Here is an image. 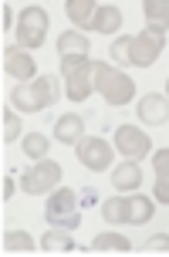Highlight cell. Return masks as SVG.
<instances>
[{"label":"cell","mask_w":169,"mask_h":257,"mask_svg":"<svg viewBox=\"0 0 169 257\" xmlns=\"http://www.w3.org/2000/svg\"><path fill=\"white\" fill-rule=\"evenodd\" d=\"M58 102V78L44 75L38 81H17L11 91V105L21 112H44Z\"/></svg>","instance_id":"cell-1"},{"label":"cell","mask_w":169,"mask_h":257,"mask_svg":"<svg viewBox=\"0 0 169 257\" xmlns=\"http://www.w3.org/2000/svg\"><path fill=\"white\" fill-rule=\"evenodd\" d=\"M61 75H65V91L71 102H85L95 88V64L88 54H61Z\"/></svg>","instance_id":"cell-2"},{"label":"cell","mask_w":169,"mask_h":257,"mask_svg":"<svg viewBox=\"0 0 169 257\" xmlns=\"http://www.w3.org/2000/svg\"><path fill=\"white\" fill-rule=\"evenodd\" d=\"M95 88L102 91V98L108 105H129L132 98H135L132 78L122 75V71H115L112 64H105V61L95 64Z\"/></svg>","instance_id":"cell-3"},{"label":"cell","mask_w":169,"mask_h":257,"mask_svg":"<svg viewBox=\"0 0 169 257\" xmlns=\"http://www.w3.org/2000/svg\"><path fill=\"white\" fill-rule=\"evenodd\" d=\"M166 48V31L162 27H145L142 34H135L129 44V64L135 68H152L156 58Z\"/></svg>","instance_id":"cell-4"},{"label":"cell","mask_w":169,"mask_h":257,"mask_svg":"<svg viewBox=\"0 0 169 257\" xmlns=\"http://www.w3.org/2000/svg\"><path fill=\"white\" fill-rule=\"evenodd\" d=\"M44 217H48L51 227L75 230V227L81 223V217H78V196H75L71 190H54L51 200H48V206H44Z\"/></svg>","instance_id":"cell-5"},{"label":"cell","mask_w":169,"mask_h":257,"mask_svg":"<svg viewBox=\"0 0 169 257\" xmlns=\"http://www.w3.org/2000/svg\"><path fill=\"white\" fill-rule=\"evenodd\" d=\"M58 183H61V166L51 163V159H41V163H34L31 169H24V176H21V190L31 193V196H38V193L54 190Z\"/></svg>","instance_id":"cell-6"},{"label":"cell","mask_w":169,"mask_h":257,"mask_svg":"<svg viewBox=\"0 0 169 257\" xmlns=\"http://www.w3.org/2000/svg\"><path fill=\"white\" fill-rule=\"evenodd\" d=\"M44 38H48V11L27 7L17 17V41H21V48H41Z\"/></svg>","instance_id":"cell-7"},{"label":"cell","mask_w":169,"mask_h":257,"mask_svg":"<svg viewBox=\"0 0 169 257\" xmlns=\"http://www.w3.org/2000/svg\"><path fill=\"white\" fill-rule=\"evenodd\" d=\"M78 163L91 173H105L112 166V146L105 139H78Z\"/></svg>","instance_id":"cell-8"},{"label":"cell","mask_w":169,"mask_h":257,"mask_svg":"<svg viewBox=\"0 0 169 257\" xmlns=\"http://www.w3.org/2000/svg\"><path fill=\"white\" fill-rule=\"evenodd\" d=\"M115 149L125 156V159H142V156L152 149V139L135 125H118L115 128Z\"/></svg>","instance_id":"cell-9"},{"label":"cell","mask_w":169,"mask_h":257,"mask_svg":"<svg viewBox=\"0 0 169 257\" xmlns=\"http://www.w3.org/2000/svg\"><path fill=\"white\" fill-rule=\"evenodd\" d=\"M4 68H7V75L17 78V81H31V78H34V58H31L24 48H7V51H4Z\"/></svg>","instance_id":"cell-10"},{"label":"cell","mask_w":169,"mask_h":257,"mask_svg":"<svg viewBox=\"0 0 169 257\" xmlns=\"http://www.w3.org/2000/svg\"><path fill=\"white\" fill-rule=\"evenodd\" d=\"M135 112H139V118L145 125H162L169 118V98L166 95H142Z\"/></svg>","instance_id":"cell-11"},{"label":"cell","mask_w":169,"mask_h":257,"mask_svg":"<svg viewBox=\"0 0 169 257\" xmlns=\"http://www.w3.org/2000/svg\"><path fill=\"white\" fill-rule=\"evenodd\" d=\"M85 136V122H81L78 112H68L54 122V139L61 142V146H78V139Z\"/></svg>","instance_id":"cell-12"},{"label":"cell","mask_w":169,"mask_h":257,"mask_svg":"<svg viewBox=\"0 0 169 257\" xmlns=\"http://www.w3.org/2000/svg\"><path fill=\"white\" fill-rule=\"evenodd\" d=\"M152 213H156V206H152V200H149V196H142V193L125 196V223L142 227V223H149V220H152Z\"/></svg>","instance_id":"cell-13"},{"label":"cell","mask_w":169,"mask_h":257,"mask_svg":"<svg viewBox=\"0 0 169 257\" xmlns=\"http://www.w3.org/2000/svg\"><path fill=\"white\" fill-rule=\"evenodd\" d=\"M41 250L44 254H71L75 250V240L68 237L65 227H51V230L41 237Z\"/></svg>","instance_id":"cell-14"},{"label":"cell","mask_w":169,"mask_h":257,"mask_svg":"<svg viewBox=\"0 0 169 257\" xmlns=\"http://www.w3.org/2000/svg\"><path fill=\"white\" fill-rule=\"evenodd\" d=\"M112 186H115V190H139V186H142V169L135 166V163H122V166H115V173H112Z\"/></svg>","instance_id":"cell-15"},{"label":"cell","mask_w":169,"mask_h":257,"mask_svg":"<svg viewBox=\"0 0 169 257\" xmlns=\"http://www.w3.org/2000/svg\"><path fill=\"white\" fill-rule=\"evenodd\" d=\"M91 27L98 34H115L118 27H122V11L118 7H98L95 17H91Z\"/></svg>","instance_id":"cell-16"},{"label":"cell","mask_w":169,"mask_h":257,"mask_svg":"<svg viewBox=\"0 0 169 257\" xmlns=\"http://www.w3.org/2000/svg\"><path fill=\"white\" fill-rule=\"evenodd\" d=\"M91 250H95V254H129L132 244L122 233H98L95 244H91Z\"/></svg>","instance_id":"cell-17"},{"label":"cell","mask_w":169,"mask_h":257,"mask_svg":"<svg viewBox=\"0 0 169 257\" xmlns=\"http://www.w3.org/2000/svg\"><path fill=\"white\" fill-rule=\"evenodd\" d=\"M95 0H68V17L75 27H91V17H95Z\"/></svg>","instance_id":"cell-18"},{"label":"cell","mask_w":169,"mask_h":257,"mask_svg":"<svg viewBox=\"0 0 169 257\" xmlns=\"http://www.w3.org/2000/svg\"><path fill=\"white\" fill-rule=\"evenodd\" d=\"M142 11H145L149 27H162V31H169V0H145Z\"/></svg>","instance_id":"cell-19"},{"label":"cell","mask_w":169,"mask_h":257,"mask_svg":"<svg viewBox=\"0 0 169 257\" xmlns=\"http://www.w3.org/2000/svg\"><path fill=\"white\" fill-rule=\"evenodd\" d=\"M58 54H88V38L81 31H65L58 38Z\"/></svg>","instance_id":"cell-20"},{"label":"cell","mask_w":169,"mask_h":257,"mask_svg":"<svg viewBox=\"0 0 169 257\" xmlns=\"http://www.w3.org/2000/svg\"><path fill=\"white\" fill-rule=\"evenodd\" d=\"M4 250H7V254H34V237L24 233V230L4 233Z\"/></svg>","instance_id":"cell-21"},{"label":"cell","mask_w":169,"mask_h":257,"mask_svg":"<svg viewBox=\"0 0 169 257\" xmlns=\"http://www.w3.org/2000/svg\"><path fill=\"white\" fill-rule=\"evenodd\" d=\"M102 217L108 223H125V196H112L102 203Z\"/></svg>","instance_id":"cell-22"},{"label":"cell","mask_w":169,"mask_h":257,"mask_svg":"<svg viewBox=\"0 0 169 257\" xmlns=\"http://www.w3.org/2000/svg\"><path fill=\"white\" fill-rule=\"evenodd\" d=\"M24 153L31 156V159H44V156H48V136H41V132L24 136Z\"/></svg>","instance_id":"cell-23"},{"label":"cell","mask_w":169,"mask_h":257,"mask_svg":"<svg viewBox=\"0 0 169 257\" xmlns=\"http://www.w3.org/2000/svg\"><path fill=\"white\" fill-rule=\"evenodd\" d=\"M0 132H4V142H14L21 136V118L14 115L11 108H4V115H0Z\"/></svg>","instance_id":"cell-24"},{"label":"cell","mask_w":169,"mask_h":257,"mask_svg":"<svg viewBox=\"0 0 169 257\" xmlns=\"http://www.w3.org/2000/svg\"><path fill=\"white\" fill-rule=\"evenodd\" d=\"M129 44H132V38H115V44L108 48V54H112L118 64H129Z\"/></svg>","instance_id":"cell-25"},{"label":"cell","mask_w":169,"mask_h":257,"mask_svg":"<svg viewBox=\"0 0 169 257\" xmlns=\"http://www.w3.org/2000/svg\"><path fill=\"white\" fill-rule=\"evenodd\" d=\"M145 254H169V233H156L145 240Z\"/></svg>","instance_id":"cell-26"},{"label":"cell","mask_w":169,"mask_h":257,"mask_svg":"<svg viewBox=\"0 0 169 257\" xmlns=\"http://www.w3.org/2000/svg\"><path fill=\"white\" fill-rule=\"evenodd\" d=\"M152 166H156V176H169V149H159L152 156Z\"/></svg>","instance_id":"cell-27"},{"label":"cell","mask_w":169,"mask_h":257,"mask_svg":"<svg viewBox=\"0 0 169 257\" xmlns=\"http://www.w3.org/2000/svg\"><path fill=\"white\" fill-rule=\"evenodd\" d=\"M156 200L169 203V176H156Z\"/></svg>","instance_id":"cell-28"},{"label":"cell","mask_w":169,"mask_h":257,"mask_svg":"<svg viewBox=\"0 0 169 257\" xmlns=\"http://www.w3.org/2000/svg\"><path fill=\"white\" fill-rule=\"evenodd\" d=\"M14 190H17V186H14V180H11V176H4V186H0L4 200H11V196H14Z\"/></svg>","instance_id":"cell-29"},{"label":"cell","mask_w":169,"mask_h":257,"mask_svg":"<svg viewBox=\"0 0 169 257\" xmlns=\"http://www.w3.org/2000/svg\"><path fill=\"white\" fill-rule=\"evenodd\" d=\"M0 21H4V27H11L14 24V14H11V7L4 4V14H0Z\"/></svg>","instance_id":"cell-30"},{"label":"cell","mask_w":169,"mask_h":257,"mask_svg":"<svg viewBox=\"0 0 169 257\" xmlns=\"http://www.w3.org/2000/svg\"><path fill=\"white\" fill-rule=\"evenodd\" d=\"M166 91H169V78H166Z\"/></svg>","instance_id":"cell-31"}]
</instances>
